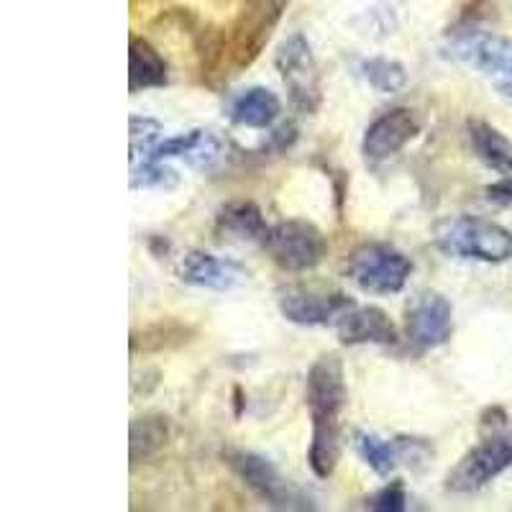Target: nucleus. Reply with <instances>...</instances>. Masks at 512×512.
Wrapping results in <instances>:
<instances>
[{"label": "nucleus", "instance_id": "obj_23", "mask_svg": "<svg viewBox=\"0 0 512 512\" xmlns=\"http://www.w3.org/2000/svg\"><path fill=\"white\" fill-rule=\"evenodd\" d=\"M164 134L162 123L154 121V118H141L131 116V159L136 154H146L159 141V136Z\"/></svg>", "mask_w": 512, "mask_h": 512}, {"label": "nucleus", "instance_id": "obj_8", "mask_svg": "<svg viewBox=\"0 0 512 512\" xmlns=\"http://www.w3.org/2000/svg\"><path fill=\"white\" fill-rule=\"evenodd\" d=\"M405 331L420 351L448 344L454 336V305L441 292H420L405 315Z\"/></svg>", "mask_w": 512, "mask_h": 512}, {"label": "nucleus", "instance_id": "obj_4", "mask_svg": "<svg viewBox=\"0 0 512 512\" xmlns=\"http://www.w3.org/2000/svg\"><path fill=\"white\" fill-rule=\"evenodd\" d=\"M410 274L413 259L397 246L382 241L361 244L346 264V277L369 295H397L405 290Z\"/></svg>", "mask_w": 512, "mask_h": 512}, {"label": "nucleus", "instance_id": "obj_11", "mask_svg": "<svg viewBox=\"0 0 512 512\" xmlns=\"http://www.w3.org/2000/svg\"><path fill=\"white\" fill-rule=\"evenodd\" d=\"M420 134V121L410 108H390L387 113L369 123L364 141H361V152L372 162L395 157L402 152L415 136Z\"/></svg>", "mask_w": 512, "mask_h": 512}, {"label": "nucleus", "instance_id": "obj_19", "mask_svg": "<svg viewBox=\"0 0 512 512\" xmlns=\"http://www.w3.org/2000/svg\"><path fill=\"white\" fill-rule=\"evenodd\" d=\"M216 226L218 231L231 233L236 239L246 241H264L269 233L264 213L259 210V205L251 203V200H233V203L223 205V208L218 210Z\"/></svg>", "mask_w": 512, "mask_h": 512}, {"label": "nucleus", "instance_id": "obj_3", "mask_svg": "<svg viewBox=\"0 0 512 512\" xmlns=\"http://www.w3.org/2000/svg\"><path fill=\"white\" fill-rule=\"evenodd\" d=\"M436 244L446 254L474 262L500 264L512 256V233L479 216L446 218L436 226Z\"/></svg>", "mask_w": 512, "mask_h": 512}, {"label": "nucleus", "instance_id": "obj_14", "mask_svg": "<svg viewBox=\"0 0 512 512\" xmlns=\"http://www.w3.org/2000/svg\"><path fill=\"white\" fill-rule=\"evenodd\" d=\"M146 154H149L146 159H154V162H162V159H187L195 167H213L221 159L223 144L218 141V136H213L205 128H192L187 134H177L164 141H157Z\"/></svg>", "mask_w": 512, "mask_h": 512}, {"label": "nucleus", "instance_id": "obj_25", "mask_svg": "<svg viewBox=\"0 0 512 512\" xmlns=\"http://www.w3.org/2000/svg\"><path fill=\"white\" fill-rule=\"evenodd\" d=\"M487 198L497 205H512V177H502L500 182L489 185Z\"/></svg>", "mask_w": 512, "mask_h": 512}, {"label": "nucleus", "instance_id": "obj_1", "mask_svg": "<svg viewBox=\"0 0 512 512\" xmlns=\"http://www.w3.org/2000/svg\"><path fill=\"white\" fill-rule=\"evenodd\" d=\"M349 402L344 361L336 354L320 356L305 379V405L313 420L308 464L315 477L328 479L341 461V415Z\"/></svg>", "mask_w": 512, "mask_h": 512}, {"label": "nucleus", "instance_id": "obj_18", "mask_svg": "<svg viewBox=\"0 0 512 512\" xmlns=\"http://www.w3.org/2000/svg\"><path fill=\"white\" fill-rule=\"evenodd\" d=\"M469 141H472L474 152L487 167L497 169L505 177H512V141L502 134L500 128L489 126L484 121L466 123Z\"/></svg>", "mask_w": 512, "mask_h": 512}, {"label": "nucleus", "instance_id": "obj_12", "mask_svg": "<svg viewBox=\"0 0 512 512\" xmlns=\"http://www.w3.org/2000/svg\"><path fill=\"white\" fill-rule=\"evenodd\" d=\"M177 277L185 285L226 292L249 280V272L231 259H221V256H213L208 251L195 249L185 254V259L177 267Z\"/></svg>", "mask_w": 512, "mask_h": 512}, {"label": "nucleus", "instance_id": "obj_5", "mask_svg": "<svg viewBox=\"0 0 512 512\" xmlns=\"http://www.w3.org/2000/svg\"><path fill=\"white\" fill-rule=\"evenodd\" d=\"M512 466V433H489L482 443L466 451L459 464L446 474V489L456 495H472Z\"/></svg>", "mask_w": 512, "mask_h": 512}, {"label": "nucleus", "instance_id": "obj_17", "mask_svg": "<svg viewBox=\"0 0 512 512\" xmlns=\"http://www.w3.org/2000/svg\"><path fill=\"white\" fill-rule=\"evenodd\" d=\"M167 82V62L146 39L131 36L128 44V90L139 93L146 88H162Z\"/></svg>", "mask_w": 512, "mask_h": 512}, {"label": "nucleus", "instance_id": "obj_6", "mask_svg": "<svg viewBox=\"0 0 512 512\" xmlns=\"http://www.w3.org/2000/svg\"><path fill=\"white\" fill-rule=\"evenodd\" d=\"M264 249L269 251L274 264L285 272H308L323 262L328 244L318 226H313L310 221H300V218H290V221H280L269 228Z\"/></svg>", "mask_w": 512, "mask_h": 512}, {"label": "nucleus", "instance_id": "obj_24", "mask_svg": "<svg viewBox=\"0 0 512 512\" xmlns=\"http://www.w3.org/2000/svg\"><path fill=\"white\" fill-rule=\"evenodd\" d=\"M367 507L377 512H402L405 507H408V492H405V484H402L400 479L384 484L377 495L369 497Z\"/></svg>", "mask_w": 512, "mask_h": 512}, {"label": "nucleus", "instance_id": "obj_15", "mask_svg": "<svg viewBox=\"0 0 512 512\" xmlns=\"http://www.w3.org/2000/svg\"><path fill=\"white\" fill-rule=\"evenodd\" d=\"M423 441L415 438H397V441H384V438L374 436V433H359L356 436V451L364 459V464L372 469L379 477H387L395 472L400 461L415 459V451L423 448Z\"/></svg>", "mask_w": 512, "mask_h": 512}, {"label": "nucleus", "instance_id": "obj_10", "mask_svg": "<svg viewBox=\"0 0 512 512\" xmlns=\"http://www.w3.org/2000/svg\"><path fill=\"white\" fill-rule=\"evenodd\" d=\"M354 300L344 292H310V290H287L280 297V313L295 326H331L344 318Z\"/></svg>", "mask_w": 512, "mask_h": 512}, {"label": "nucleus", "instance_id": "obj_21", "mask_svg": "<svg viewBox=\"0 0 512 512\" xmlns=\"http://www.w3.org/2000/svg\"><path fill=\"white\" fill-rule=\"evenodd\" d=\"M361 75L377 93L395 95L408 85V70L405 64L390 57H372L361 62Z\"/></svg>", "mask_w": 512, "mask_h": 512}, {"label": "nucleus", "instance_id": "obj_2", "mask_svg": "<svg viewBox=\"0 0 512 512\" xmlns=\"http://www.w3.org/2000/svg\"><path fill=\"white\" fill-rule=\"evenodd\" d=\"M223 459L231 466V472L254 492L264 505L274 507V510H287V512H305L315 510L313 497L305 489L297 487L292 479L262 454L254 451H244V448H228L223 451Z\"/></svg>", "mask_w": 512, "mask_h": 512}, {"label": "nucleus", "instance_id": "obj_20", "mask_svg": "<svg viewBox=\"0 0 512 512\" xmlns=\"http://www.w3.org/2000/svg\"><path fill=\"white\" fill-rule=\"evenodd\" d=\"M169 441V423L164 415H141L131 420V433H128V456L131 466L149 461L157 456Z\"/></svg>", "mask_w": 512, "mask_h": 512}, {"label": "nucleus", "instance_id": "obj_9", "mask_svg": "<svg viewBox=\"0 0 512 512\" xmlns=\"http://www.w3.org/2000/svg\"><path fill=\"white\" fill-rule=\"evenodd\" d=\"M443 54L454 62L469 64L474 70L512 77V39L507 36L469 31L456 36Z\"/></svg>", "mask_w": 512, "mask_h": 512}, {"label": "nucleus", "instance_id": "obj_16", "mask_svg": "<svg viewBox=\"0 0 512 512\" xmlns=\"http://www.w3.org/2000/svg\"><path fill=\"white\" fill-rule=\"evenodd\" d=\"M282 113V103L277 98V93H272L269 88H256L244 90L236 98L231 100V108H228V116L236 126L244 128H269Z\"/></svg>", "mask_w": 512, "mask_h": 512}, {"label": "nucleus", "instance_id": "obj_26", "mask_svg": "<svg viewBox=\"0 0 512 512\" xmlns=\"http://www.w3.org/2000/svg\"><path fill=\"white\" fill-rule=\"evenodd\" d=\"M500 90H502V93H505V95H510V98H512V80H510V82H502V85H500Z\"/></svg>", "mask_w": 512, "mask_h": 512}, {"label": "nucleus", "instance_id": "obj_22", "mask_svg": "<svg viewBox=\"0 0 512 512\" xmlns=\"http://www.w3.org/2000/svg\"><path fill=\"white\" fill-rule=\"evenodd\" d=\"M180 182L175 169L164 167L162 162L144 159L141 164H134L131 169V187L134 190H172Z\"/></svg>", "mask_w": 512, "mask_h": 512}, {"label": "nucleus", "instance_id": "obj_7", "mask_svg": "<svg viewBox=\"0 0 512 512\" xmlns=\"http://www.w3.org/2000/svg\"><path fill=\"white\" fill-rule=\"evenodd\" d=\"M274 64L280 70L282 82L290 93L292 105L300 113H315L320 100H323V88H320V72L315 64L313 47L303 34H292L277 49Z\"/></svg>", "mask_w": 512, "mask_h": 512}, {"label": "nucleus", "instance_id": "obj_13", "mask_svg": "<svg viewBox=\"0 0 512 512\" xmlns=\"http://www.w3.org/2000/svg\"><path fill=\"white\" fill-rule=\"evenodd\" d=\"M338 338L346 346H395L397 344V328L390 320V315L384 310L374 308V305H354L344 318L336 323Z\"/></svg>", "mask_w": 512, "mask_h": 512}]
</instances>
